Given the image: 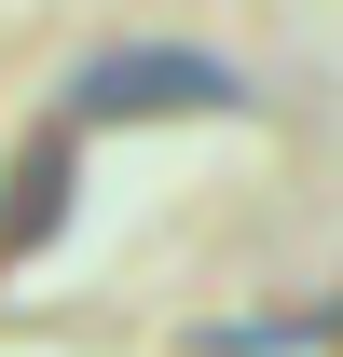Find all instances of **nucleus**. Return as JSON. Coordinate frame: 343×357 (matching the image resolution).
Wrapping results in <instances>:
<instances>
[{
    "label": "nucleus",
    "instance_id": "f257e3e1",
    "mask_svg": "<svg viewBox=\"0 0 343 357\" xmlns=\"http://www.w3.org/2000/svg\"><path fill=\"white\" fill-rule=\"evenodd\" d=\"M69 124H165V110H247V69L206 42H96L83 69H69V96H55Z\"/></svg>",
    "mask_w": 343,
    "mask_h": 357
},
{
    "label": "nucleus",
    "instance_id": "f03ea898",
    "mask_svg": "<svg viewBox=\"0 0 343 357\" xmlns=\"http://www.w3.org/2000/svg\"><path fill=\"white\" fill-rule=\"evenodd\" d=\"M69 165H83V124L55 110V124L28 137V151H14V178H0V261H28V248H42V234L69 220Z\"/></svg>",
    "mask_w": 343,
    "mask_h": 357
},
{
    "label": "nucleus",
    "instance_id": "7ed1b4c3",
    "mask_svg": "<svg viewBox=\"0 0 343 357\" xmlns=\"http://www.w3.org/2000/svg\"><path fill=\"white\" fill-rule=\"evenodd\" d=\"M343 344V289L330 303H289V316H220V330H192V357H330Z\"/></svg>",
    "mask_w": 343,
    "mask_h": 357
}]
</instances>
